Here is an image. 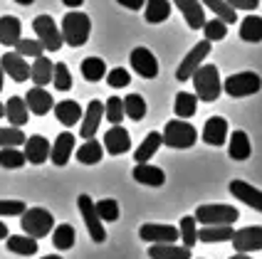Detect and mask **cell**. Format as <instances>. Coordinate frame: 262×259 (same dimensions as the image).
<instances>
[{
    "mask_svg": "<svg viewBox=\"0 0 262 259\" xmlns=\"http://www.w3.org/2000/svg\"><path fill=\"white\" fill-rule=\"evenodd\" d=\"M89 32H92V20L87 13L70 10L62 17V40L70 47H82L89 40Z\"/></svg>",
    "mask_w": 262,
    "mask_h": 259,
    "instance_id": "cell-1",
    "label": "cell"
},
{
    "mask_svg": "<svg viewBox=\"0 0 262 259\" xmlns=\"http://www.w3.org/2000/svg\"><path fill=\"white\" fill-rule=\"evenodd\" d=\"M190 82L195 86V97L203 101H215L223 91V82H220V74L215 64H201L195 74L190 77Z\"/></svg>",
    "mask_w": 262,
    "mask_h": 259,
    "instance_id": "cell-2",
    "label": "cell"
},
{
    "mask_svg": "<svg viewBox=\"0 0 262 259\" xmlns=\"http://www.w3.org/2000/svg\"><path fill=\"white\" fill-rule=\"evenodd\" d=\"M20 225H23V232L40 240V237H47L50 232L55 230V217L50 210L45 207H28L23 215H20Z\"/></svg>",
    "mask_w": 262,
    "mask_h": 259,
    "instance_id": "cell-3",
    "label": "cell"
},
{
    "mask_svg": "<svg viewBox=\"0 0 262 259\" xmlns=\"http://www.w3.org/2000/svg\"><path fill=\"white\" fill-rule=\"evenodd\" d=\"M198 141V131L193 124L183 121V119H173L166 124L163 129V146L168 148H190Z\"/></svg>",
    "mask_w": 262,
    "mask_h": 259,
    "instance_id": "cell-4",
    "label": "cell"
},
{
    "mask_svg": "<svg viewBox=\"0 0 262 259\" xmlns=\"http://www.w3.org/2000/svg\"><path fill=\"white\" fill-rule=\"evenodd\" d=\"M262 89V79L260 74L255 72H237L230 74L225 82H223V91L233 99H243V97H252Z\"/></svg>",
    "mask_w": 262,
    "mask_h": 259,
    "instance_id": "cell-5",
    "label": "cell"
},
{
    "mask_svg": "<svg viewBox=\"0 0 262 259\" xmlns=\"http://www.w3.org/2000/svg\"><path fill=\"white\" fill-rule=\"evenodd\" d=\"M32 30H35L37 40L42 42V47L47 52H57L59 47L64 44L62 30H57V22H55L50 15H37V17L32 20Z\"/></svg>",
    "mask_w": 262,
    "mask_h": 259,
    "instance_id": "cell-6",
    "label": "cell"
},
{
    "mask_svg": "<svg viewBox=\"0 0 262 259\" xmlns=\"http://www.w3.org/2000/svg\"><path fill=\"white\" fill-rule=\"evenodd\" d=\"M77 207H79L82 220H84V225H87L89 237H92L97 245H102L104 240H106V232H104L102 217H99V213H97V202L92 200L89 195H79V198H77Z\"/></svg>",
    "mask_w": 262,
    "mask_h": 259,
    "instance_id": "cell-7",
    "label": "cell"
},
{
    "mask_svg": "<svg viewBox=\"0 0 262 259\" xmlns=\"http://www.w3.org/2000/svg\"><path fill=\"white\" fill-rule=\"evenodd\" d=\"M237 217L240 213L233 205H201L195 210V220L201 225H235Z\"/></svg>",
    "mask_w": 262,
    "mask_h": 259,
    "instance_id": "cell-8",
    "label": "cell"
},
{
    "mask_svg": "<svg viewBox=\"0 0 262 259\" xmlns=\"http://www.w3.org/2000/svg\"><path fill=\"white\" fill-rule=\"evenodd\" d=\"M210 44H213L210 40H201V42L195 44L188 55L183 57L181 67L176 69V79H178V82H186V79H190V77L195 74V69L203 64V59L210 55Z\"/></svg>",
    "mask_w": 262,
    "mask_h": 259,
    "instance_id": "cell-9",
    "label": "cell"
},
{
    "mask_svg": "<svg viewBox=\"0 0 262 259\" xmlns=\"http://www.w3.org/2000/svg\"><path fill=\"white\" fill-rule=\"evenodd\" d=\"M139 237H141L144 242H148V245H173L176 240L181 237V232H178V227H173V225L148 222V225H141Z\"/></svg>",
    "mask_w": 262,
    "mask_h": 259,
    "instance_id": "cell-10",
    "label": "cell"
},
{
    "mask_svg": "<svg viewBox=\"0 0 262 259\" xmlns=\"http://www.w3.org/2000/svg\"><path fill=\"white\" fill-rule=\"evenodd\" d=\"M129 59H131L134 72L139 74V77H144V79H156V77H159V59L154 57V52H151L148 47L131 50Z\"/></svg>",
    "mask_w": 262,
    "mask_h": 259,
    "instance_id": "cell-11",
    "label": "cell"
},
{
    "mask_svg": "<svg viewBox=\"0 0 262 259\" xmlns=\"http://www.w3.org/2000/svg\"><path fill=\"white\" fill-rule=\"evenodd\" d=\"M233 247L235 252H260L262 249V227L260 225H250V227H243V230H235L233 234Z\"/></svg>",
    "mask_w": 262,
    "mask_h": 259,
    "instance_id": "cell-12",
    "label": "cell"
},
{
    "mask_svg": "<svg viewBox=\"0 0 262 259\" xmlns=\"http://www.w3.org/2000/svg\"><path fill=\"white\" fill-rule=\"evenodd\" d=\"M0 69L8 74L13 82H28L30 79V64L23 59V55H17V52H5L3 57H0Z\"/></svg>",
    "mask_w": 262,
    "mask_h": 259,
    "instance_id": "cell-13",
    "label": "cell"
},
{
    "mask_svg": "<svg viewBox=\"0 0 262 259\" xmlns=\"http://www.w3.org/2000/svg\"><path fill=\"white\" fill-rule=\"evenodd\" d=\"M25 104H28L30 114H35V116H45L55 109V99H52V94L45 86H32L28 94H25Z\"/></svg>",
    "mask_w": 262,
    "mask_h": 259,
    "instance_id": "cell-14",
    "label": "cell"
},
{
    "mask_svg": "<svg viewBox=\"0 0 262 259\" xmlns=\"http://www.w3.org/2000/svg\"><path fill=\"white\" fill-rule=\"evenodd\" d=\"M104 119V104L99 99H92L87 106V111L82 116V126H79V136L82 138H94L97 136V129Z\"/></svg>",
    "mask_w": 262,
    "mask_h": 259,
    "instance_id": "cell-15",
    "label": "cell"
},
{
    "mask_svg": "<svg viewBox=\"0 0 262 259\" xmlns=\"http://www.w3.org/2000/svg\"><path fill=\"white\" fill-rule=\"evenodd\" d=\"M230 195L237 198L243 205H248L252 210L262 213V190H257L255 185H250L245 180H233L230 183Z\"/></svg>",
    "mask_w": 262,
    "mask_h": 259,
    "instance_id": "cell-16",
    "label": "cell"
},
{
    "mask_svg": "<svg viewBox=\"0 0 262 259\" xmlns=\"http://www.w3.org/2000/svg\"><path fill=\"white\" fill-rule=\"evenodd\" d=\"M50 151H52V144L40 136V133H35V136H28V141H25V158L28 163H35V166H42L45 160H50Z\"/></svg>",
    "mask_w": 262,
    "mask_h": 259,
    "instance_id": "cell-17",
    "label": "cell"
},
{
    "mask_svg": "<svg viewBox=\"0 0 262 259\" xmlns=\"http://www.w3.org/2000/svg\"><path fill=\"white\" fill-rule=\"evenodd\" d=\"M104 148H106V153H112V156H121V153H126L131 148V136L129 131L124 129V126H112V129L104 133Z\"/></svg>",
    "mask_w": 262,
    "mask_h": 259,
    "instance_id": "cell-18",
    "label": "cell"
},
{
    "mask_svg": "<svg viewBox=\"0 0 262 259\" xmlns=\"http://www.w3.org/2000/svg\"><path fill=\"white\" fill-rule=\"evenodd\" d=\"M176 8L181 10L183 20L188 22L190 30H203L205 25V10H203V3L201 0H173Z\"/></svg>",
    "mask_w": 262,
    "mask_h": 259,
    "instance_id": "cell-19",
    "label": "cell"
},
{
    "mask_svg": "<svg viewBox=\"0 0 262 259\" xmlns=\"http://www.w3.org/2000/svg\"><path fill=\"white\" fill-rule=\"evenodd\" d=\"M74 144H77V138H74L70 131H64V133H59L57 138H55V144H52V151H50V160L55 163V166H67V160L72 158L74 153Z\"/></svg>",
    "mask_w": 262,
    "mask_h": 259,
    "instance_id": "cell-20",
    "label": "cell"
},
{
    "mask_svg": "<svg viewBox=\"0 0 262 259\" xmlns=\"http://www.w3.org/2000/svg\"><path fill=\"white\" fill-rule=\"evenodd\" d=\"M131 175H134L136 183L148 185V187H161L166 183V173L161 171L159 166H151V163H136Z\"/></svg>",
    "mask_w": 262,
    "mask_h": 259,
    "instance_id": "cell-21",
    "label": "cell"
},
{
    "mask_svg": "<svg viewBox=\"0 0 262 259\" xmlns=\"http://www.w3.org/2000/svg\"><path fill=\"white\" fill-rule=\"evenodd\" d=\"M203 141L208 146H223L228 141V121L223 116H210L203 126Z\"/></svg>",
    "mask_w": 262,
    "mask_h": 259,
    "instance_id": "cell-22",
    "label": "cell"
},
{
    "mask_svg": "<svg viewBox=\"0 0 262 259\" xmlns=\"http://www.w3.org/2000/svg\"><path fill=\"white\" fill-rule=\"evenodd\" d=\"M5 119L17 126V129H23L25 124L30 121V109L28 104H25V97L20 99V97H10V99L5 101Z\"/></svg>",
    "mask_w": 262,
    "mask_h": 259,
    "instance_id": "cell-23",
    "label": "cell"
},
{
    "mask_svg": "<svg viewBox=\"0 0 262 259\" xmlns=\"http://www.w3.org/2000/svg\"><path fill=\"white\" fill-rule=\"evenodd\" d=\"M52 74H55V62L47 57H35V62L30 64V79L35 82V86H47L52 84Z\"/></svg>",
    "mask_w": 262,
    "mask_h": 259,
    "instance_id": "cell-24",
    "label": "cell"
},
{
    "mask_svg": "<svg viewBox=\"0 0 262 259\" xmlns=\"http://www.w3.org/2000/svg\"><path fill=\"white\" fill-rule=\"evenodd\" d=\"M55 116H57V121L62 124V126H74L82 116H84V111H82V106L77 104V101H72V99H64V101H59V104H55Z\"/></svg>",
    "mask_w": 262,
    "mask_h": 259,
    "instance_id": "cell-25",
    "label": "cell"
},
{
    "mask_svg": "<svg viewBox=\"0 0 262 259\" xmlns=\"http://www.w3.org/2000/svg\"><path fill=\"white\" fill-rule=\"evenodd\" d=\"M23 32V22L15 15H3L0 17V44L5 47H15Z\"/></svg>",
    "mask_w": 262,
    "mask_h": 259,
    "instance_id": "cell-26",
    "label": "cell"
},
{
    "mask_svg": "<svg viewBox=\"0 0 262 259\" xmlns=\"http://www.w3.org/2000/svg\"><path fill=\"white\" fill-rule=\"evenodd\" d=\"M228 153L233 160H248L250 153H252V146H250V138L245 131H233L228 136Z\"/></svg>",
    "mask_w": 262,
    "mask_h": 259,
    "instance_id": "cell-27",
    "label": "cell"
},
{
    "mask_svg": "<svg viewBox=\"0 0 262 259\" xmlns=\"http://www.w3.org/2000/svg\"><path fill=\"white\" fill-rule=\"evenodd\" d=\"M233 234H235L233 225H203L198 230V240L213 245V242H230Z\"/></svg>",
    "mask_w": 262,
    "mask_h": 259,
    "instance_id": "cell-28",
    "label": "cell"
},
{
    "mask_svg": "<svg viewBox=\"0 0 262 259\" xmlns=\"http://www.w3.org/2000/svg\"><path fill=\"white\" fill-rule=\"evenodd\" d=\"M5 245L8 249L13 252V254H20V257H32V254H37V240L35 237H30V234H13V237H8L5 240Z\"/></svg>",
    "mask_w": 262,
    "mask_h": 259,
    "instance_id": "cell-29",
    "label": "cell"
},
{
    "mask_svg": "<svg viewBox=\"0 0 262 259\" xmlns=\"http://www.w3.org/2000/svg\"><path fill=\"white\" fill-rule=\"evenodd\" d=\"M161 146H163V133L151 131V133L144 138V144L136 148L134 160H136V163H148V158H154V156H156V151H159Z\"/></svg>",
    "mask_w": 262,
    "mask_h": 259,
    "instance_id": "cell-30",
    "label": "cell"
},
{
    "mask_svg": "<svg viewBox=\"0 0 262 259\" xmlns=\"http://www.w3.org/2000/svg\"><path fill=\"white\" fill-rule=\"evenodd\" d=\"M168 15H171V0H146L144 5L146 22L159 25L163 20H168Z\"/></svg>",
    "mask_w": 262,
    "mask_h": 259,
    "instance_id": "cell-31",
    "label": "cell"
},
{
    "mask_svg": "<svg viewBox=\"0 0 262 259\" xmlns=\"http://www.w3.org/2000/svg\"><path fill=\"white\" fill-rule=\"evenodd\" d=\"M151 259H190V249L183 245H151L148 247Z\"/></svg>",
    "mask_w": 262,
    "mask_h": 259,
    "instance_id": "cell-32",
    "label": "cell"
},
{
    "mask_svg": "<svg viewBox=\"0 0 262 259\" xmlns=\"http://www.w3.org/2000/svg\"><path fill=\"white\" fill-rule=\"evenodd\" d=\"M104 156V148L99 141H94V138H87L84 146H79L77 148V160L82 163V166H97Z\"/></svg>",
    "mask_w": 262,
    "mask_h": 259,
    "instance_id": "cell-33",
    "label": "cell"
},
{
    "mask_svg": "<svg viewBox=\"0 0 262 259\" xmlns=\"http://www.w3.org/2000/svg\"><path fill=\"white\" fill-rule=\"evenodd\" d=\"M198 97L190 94V91H178L176 94V104H173V111L178 119H190V116L198 111Z\"/></svg>",
    "mask_w": 262,
    "mask_h": 259,
    "instance_id": "cell-34",
    "label": "cell"
},
{
    "mask_svg": "<svg viewBox=\"0 0 262 259\" xmlns=\"http://www.w3.org/2000/svg\"><path fill=\"white\" fill-rule=\"evenodd\" d=\"M240 40H245V42H262V17L260 15H248V17H243Z\"/></svg>",
    "mask_w": 262,
    "mask_h": 259,
    "instance_id": "cell-35",
    "label": "cell"
},
{
    "mask_svg": "<svg viewBox=\"0 0 262 259\" xmlns=\"http://www.w3.org/2000/svg\"><path fill=\"white\" fill-rule=\"evenodd\" d=\"M74 240H77V234H74V227L72 225H57L55 230H52V245L57 247L59 252H67V249H72L74 247Z\"/></svg>",
    "mask_w": 262,
    "mask_h": 259,
    "instance_id": "cell-36",
    "label": "cell"
},
{
    "mask_svg": "<svg viewBox=\"0 0 262 259\" xmlns=\"http://www.w3.org/2000/svg\"><path fill=\"white\" fill-rule=\"evenodd\" d=\"M203 8H210V10L215 13V17H220V20L228 22V25L237 22V10H235L228 0H203Z\"/></svg>",
    "mask_w": 262,
    "mask_h": 259,
    "instance_id": "cell-37",
    "label": "cell"
},
{
    "mask_svg": "<svg viewBox=\"0 0 262 259\" xmlns=\"http://www.w3.org/2000/svg\"><path fill=\"white\" fill-rule=\"evenodd\" d=\"M178 232H181V240H183V247L193 249L195 242H198V220L195 215H186L181 217V225H178Z\"/></svg>",
    "mask_w": 262,
    "mask_h": 259,
    "instance_id": "cell-38",
    "label": "cell"
},
{
    "mask_svg": "<svg viewBox=\"0 0 262 259\" xmlns=\"http://www.w3.org/2000/svg\"><path fill=\"white\" fill-rule=\"evenodd\" d=\"M79 69H82V77L87 82H99V79L106 77V64H104L102 57H87Z\"/></svg>",
    "mask_w": 262,
    "mask_h": 259,
    "instance_id": "cell-39",
    "label": "cell"
},
{
    "mask_svg": "<svg viewBox=\"0 0 262 259\" xmlns=\"http://www.w3.org/2000/svg\"><path fill=\"white\" fill-rule=\"evenodd\" d=\"M124 114L129 116L131 121H141L146 116V101L141 94H129L124 97Z\"/></svg>",
    "mask_w": 262,
    "mask_h": 259,
    "instance_id": "cell-40",
    "label": "cell"
},
{
    "mask_svg": "<svg viewBox=\"0 0 262 259\" xmlns=\"http://www.w3.org/2000/svg\"><path fill=\"white\" fill-rule=\"evenodd\" d=\"M25 163H28V158L20 148H0V166L3 168L15 171V168H23Z\"/></svg>",
    "mask_w": 262,
    "mask_h": 259,
    "instance_id": "cell-41",
    "label": "cell"
},
{
    "mask_svg": "<svg viewBox=\"0 0 262 259\" xmlns=\"http://www.w3.org/2000/svg\"><path fill=\"white\" fill-rule=\"evenodd\" d=\"M28 136L17 126H10V129H0V148H20L25 146Z\"/></svg>",
    "mask_w": 262,
    "mask_h": 259,
    "instance_id": "cell-42",
    "label": "cell"
},
{
    "mask_svg": "<svg viewBox=\"0 0 262 259\" xmlns=\"http://www.w3.org/2000/svg\"><path fill=\"white\" fill-rule=\"evenodd\" d=\"M124 99H119V97H112V99H106V104H104V119L106 121H112L114 126L117 124H121L124 121Z\"/></svg>",
    "mask_w": 262,
    "mask_h": 259,
    "instance_id": "cell-43",
    "label": "cell"
},
{
    "mask_svg": "<svg viewBox=\"0 0 262 259\" xmlns=\"http://www.w3.org/2000/svg\"><path fill=\"white\" fill-rule=\"evenodd\" d=\"M203 32H205V40H210V42L225 40V35H228V22H223L220 17H215V20H205Z\"/></svg>",
    "mask_w": 262,
    "mask_h": 259,
    "instance_id": "cell-44",
    "label": "cell"
},
{
    "mask_svg": "<svg viewBox=\"0 0 262 259\" xmlns=\"http://www.w3.org/2000/svg\"><path fill=\"white\" fill-rule=\"evenodd\" d=\"M52 84L57 86V91H70V89H72V74H70V69H67L64 62H57V64H55Z\"/></svg>",
    "mask_w": 262,
    "mask_h": 259,
    "instance_id": "cell-45",
    "label": "cell"
},
{
    "mask_svg": "<svg viewBox=\"0 0 262 259\" xmlns=\"http://www.w3.org/2000/svg\"><path fill=\"white\" fill-rule=\"evenodd\" d=\"M97 213L102 217V222H117L119 220V202L114 198H104L97 202Z\"/></svg>",
    "mask_w": 262,
    "mask_h": 259,
    "instance_id": "cell-46",
    "label": "cell"
},
{
    "mask_svg": "<svg viewBox=\"0 0 262 259\" xmlns=\"http://www.w3.org/2000/svg\"><path fill=\"white\" fill-rule=\"evenodd\" d=\"M17 55H23V57H40L45 52V47H42V42L40 40H17Z\"/></svg>",
    "mask_w": 262,
    "mask_h": 259,
    "instance_id": "cell-47",
    "label": "cell"
},
{
    "mask_svg": "<svg viewBox=\"0 0 262 259\" xmlns=\"http://www.w3.org/2000/svg\"><path fill=\"white\" fill-rule=\"evenodd\" d=\"M129 82H131V74L124 67H114L112 72H106V84L112 89H124V86H129Z\"/></svg>",
    "mask_w": 262,
    "mask_h": 259,
    "instance_id": "cell-48",
    "label": "cell"
},
{
    "mask_svg": "<svg viewBox=\"0 0 262 259\" xmlns=\"http://www.w3.org/2000/svg\"><path fill=\"white\" fill-rule=\"evenodd\" d=\"M28 207H25V202L23 200H0V217H17L23 215Z\"/></svg>",
    "mask_w": 262,
    "mask_h": 259,
    "instance_id": "cell-49",
    "label": "cell"
},
{
    "mask_svg": "<svg viewBox=\"0 0 262 259\" xmlns=\"http://www.w3.org/2000/svg\"><path fill=\"white\" fill-rule=\"evenodd\" d=\"M228 3L233 5L235 10H245V13L257 10V5H260V0H228Z\"/></svg>",
    "mask_w": 262,
    "mask_h": 259,
    "instance_id": "cell-50",
    "label": "cell"
},
{
    "mask_svg": "<svg viewBox=\"0 0 262 259\" xmlns=\"http://www.w3.org/2000/svg\"><path fill=\"white\" fill-rule=\"evenodd\" d=\"M119 5H124V8H129V10H141L146 5V0H117Z\"/></svg>",
    "mask_w": 262,
    "mask_h": 259,
    "instance_id": "cell-51",
    "label": "cell"
},
{
    "mask_svg": "<svg viewBox=\"0 0 262 259\" xmlns=\"http://www.w3.org/2000/svg\"><path fill=\"white\" fill-rule=\"evenodd\" d=\"M62 3H64L67 8H72V10H77V8H79V5H82L84 0H62Z\"/></svg>",
    "mask_w": 262,
    "mask_h": 259,
    "instance_id": "cell-52",
    "label": "cell"
},
{
    "mask_svg": "<svg viewBox=\"0 0 262 259\" xmlns=\"http://www.w3.org/2000/svg\"><path fill=\"white\" fill-rule=\"evenodd\" d=\"M10 237V232H8V225L5 222H0V240H8Z\"/></svg>",
    "mask_w": 262,
    "mask_h": 259,
    "instance_id": "cell-53",
    "label": "cell"
},
{
    "mask_svg": "<svg viewBox=\"0 0 262 259\" xmlns=\"http://www.w3.org/2000/svg\"><path fill=\"white\" fill-rule=\"evenodd\" d=\"M230 259H252V257H248V254H243V252H237L235 257H230Z\"/></svg>",
    "mask_w": 262,
    "mask_h": 259,
    "instance_id": "cell-54",
    "label": "cell"
},
{
    "mask_svg": "<svg viewBox=\"0 0 262 259\" xmlns=\"http://www.w3.org/2000/svg\"><path fill=\"white\" fill-rule=\"evenodd\" d=\"M13 3H20V5H32L35 0H13Z\"/></svg>",
    "mask_w": 262,
    "mask_h": 259,
    "instance_id": "cell-55",
    "label": "cell"
},
{
    "mask_svg": "<svg viewBox=\"0 0 262 259\" xmlns=\"http://www.w3.org/2000/svg\"><path fill=\"white\" fill-rule=\"evenodd\" d=\"M3 77H5V72L0 69V91H3V84H5V82H3Z\"/></svg>",
    "mask_w": 262,
    "mask_h": 259,
    "instance_id": "cell-56",
    "label": "cell"
},
{
    "mask_svg": "<svg viewBox=\"0 0 262 259\" xmlns=\"http://www.w3.org/2000/svg\"><path fill=\"white\" fill-rule=\"evenodd\" d=\"M42 259H62V257H57V254H47V257H42Z\"/></svg>",
    "mask_w": 262,
    "mask_h": 259,
    "instance_id": "cell-57",
    "label": "cell"
},
{
    "mask_svg": "<svg viewBox=\"0 0 262 259\" xmlns=\"http://www.w3.org/2000/svg\"><path fill=\"white\" fill-rule=\"evenodd\" d=\"M3 116H5V106L0 104V119H3Z\"/></svg>",
    "mask_w": 262,
    "mask_h": 259,
    "instance_id": "cell-58",
    "label": "cell"
}]
</instances>
